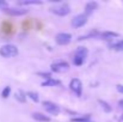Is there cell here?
<instances>
[{
	"mask_svg": "<svg viewBox=\"0 0 123 122\" xmlns=\"http://www.w3.org/2000/svg\"><path fill=\"white\" fill-rule=\"evenodd\" d=\"M18 48L14 44H4L0 48V55L2 58H14L18 55Z\"/></svg>",
	"mask_w": 123,
	"mask_h": 122,
	"instance_id": "6da1fadb",
	"label": "cell"
},
{
	"mask_svg": "<svg viewBox=\"0 0 123 122\" xmlns=\"http://www.w3.org/2000/svg\"><path fill=\"white\" fill-rule=\"evenodd\" d=\"M50 11H51L54 14H56V16L65 17V16H67V14L71 13V7H69L68 4H60V5H57V6H55V7H51Z\"/></svg>",
	"mask_w": 123,
	"mask_h": 122,
	"instance_id": "7a4b0ae2",
	"label": "cell"
},
{
	"mask_svg": "<svg viewBox=\"0 0 123 122\" xmlns=\"http://www.w3.org/2000/svg\"><path fill=\"white\" fill-rule=\"evenodd\" d=\"M50 70L55 73H65L69 70V65L66 61H56V62L51 64Z\"/></svg>",
	"mask_w": 123,
	"mask_h": 122,
	"instance_id": "3957f363",
	"label": "cell"
},
{
	"mask_svg": "<svg viewBox=\"0 0 123 122\" xmlns=\"http://www.w3.org/2000/svg\"><path fill=\"white\" fill-rule=\"evenodd\" d=\"M42 104H43V108L45 109L47 113H49L51 115H59L60 114L61 109H60V107L57 104H55V103H53L50 101H44Z\"/></svg>",
	"mask_w": 123,
	"mask_h": 122,
	"instance_id": "277c9868",
	"label": "cell"
},
{
	"mask_svg": "<svg viewBox=\"0 0 123 122\" xmlns=\"http://www.w3.org/2000/svg\"><path fill=\"white\" fill-rule=\"evenodd\" d=\"M4 11H5V13H7L8 16H12V17H20V16H24L28 13V10L23 8V7H6Z\"/></svg>",
	"mask_w": 123,
	"mask_h": 122,
	"instance_id": "5b68a950",
	"label": "cell"
},
{
	"mask_svg": "<svg viewBox=\"0 0 123 122\" xmlns=\"http://www.w3.org/2000/svg\"><path fill=\"white\" fill-rule=\"evenodd\" d=\"M86 23H87V16H86L85 13L77 14V16L72 19V26L75 28V29H79V28L84 26Z\"/></svg>",
	"mask_w": 123,
	"mask_h": 122,
	"instance_id": "8992f818",
	"label": "cell"
},
{
	"mask_svg": "<svg viewBox=\"0 0 123 122\" xmlns=\"http://www.w3.org/2000/svg\"><path fill=\"white\" fill-rule=\"evenodd\" d=\"M69 87H71V90L78 96V97H80L82 93V83L80 79H78V78H74V79H72L71 83H69Z\"/></svg>",
	"mask_w": 123,
	"mask_h": 122,
	"instance_id": "52a82bcc",
	"label": "cell"
},
{
	"mask_svg": "<svg viewBox=\"0 0 123 122\" xmlns=\"http://www.w3.org/2000/svg\"><path fill=\"white\" fill-rule=\"evenodd\" d=\"M55 41H56V43L60 44V45H67V44H69L71 41H72V35H71V34H67V32H60V34L56 35Z\"/></svg>",
	"mask_w": 123,
	"mask_h": 122,
	"instance_id": "ba28073f",
	"label": "cell"
},
{
	"mask_svg": "<svg viewBox=\"0 0 123 122\" xmlns=\"http://www.w3.org/2000/svg\"><path fill=\"white\" fill-rule=\"evenodd\" d=\"M88 55V50L86 47H79L77 50H75V54H74V58H78V59H81L85 61V59L87 58Z\"/></svg>",
	"mask_w": 123,
	"mask_h": 122,
	"instance_id": "9c48e42d",
	"label": "cell"
},
{
	"mask_svg": "<svg viewBox=\"0 0 123 122\" xmlns=\"http://www.w3.org/2000/svg\"><path fill=\"white\" fill-rule=\"evenodd\" d=\"M97 7H98V2H96V1H90V2H87L86 6H85V14L88 17L90 14L93 13L94 10H97Z\"/></svg>",
	"mask_w": 123,
	"mask_h": 122,
	"instance_id": "30bf717a",
	"label": "cell"
},
{
	"mask_svg": "<svg viewBox=\"0 0 123 122\" xmlns=\"http://www.w3.org/2000/svg\"><path fill=\"white\" fill-rule=\"evenodd\" d=\"M32 119L38 122H50V120H51L49 116H47V115H44L42 113H34L32 114Z\"/></svg>",
	"mask_w": 123,
	"mask_h": 122,
	"instance_id": "8fae6325",
	"label": "cell"
},
{
	"mask_svg": "<svg viewBox=\"0 0 123 122\" xmlns=\"http://www.w3.org/2000/svg\"><path fill=\"white\" fill-rule=\"evenodd\" d=\"M59 85H61V81L57 80V79H53V78H50V79H47L45 81H43L42 83V86H47V87H53V86H59Z\"/></svg>",
	"mask_w": 123,
	"mask_h": 122,
	"instance_id": "7c38bea8",
	"label": "cell"
},
{
	"mask_svg": "<svg viewBox=\"0 0 123 122\" xmlns=\"http://www.w3.org/2000/svg\"><path fill=\"white\" fill-rule=\"evenodd\" d=\"M118 36L120 35L117 32H114V31H105V32L102 34V39L103 40H106V41H111V40H114V39H116V37H118Z\"/></svg>",
	"mask_w": 123,
	"mask_h": 122,
	"instance_id": "4fadbf2b",
	"label": "cell"
},
{
	"mask_svg": "<svg viewBox=\"0 0 123 122\" xmlns=\"http://www.w3.org/2000/svg\"><path fill=\"white\" fill-rule=\"evenodd\" d=\"M14 97H16V99H17L18 102H20V103H25V102H26V93H25L24 91H22V90H18V91L16 92Z\"/></svg>",
	"mask_w": 123,
	"mask_h": 122,
	"instance_id": "5bb4252c",
	"label": "cell"
},
{
	"mask_svg": "<svg viewBox=\"0 0 123 122\" xmlns=\"http://www.w3.org/2000/svg\"><path fill=\"white\" fill-rule=\"evenodd\" d=\"M109 47L114 50H123V40H120L117 42H114V43H110Z\"/></svg>",
	"mask_w": 123,
	"mask_h": 122,
	"instance_id": "9a60e30c",
	"label": "cell"
},
{
	"mask_svg": "<svg viewBox=\"0 0 123 122\" xmlns=\"http://www.w3.org/2000/svg\"><path fill=\"white\" fill-rule=\"evenodd\" d=\"M98 103L100 104V107L103 108V110L105 111V113H110L111 110H112V108L109 105V103H106L105 101H103V99H98Z\"/></svg>",
	"mask_w": 123,
	"mask_h": 122,
	"instance_id": "2e32d148",
	"label": "cell"
},
{
	"mask_svg": "<svg viewBox=\"0 0 123 122\" xmlns=\"http://www.w3.org/2000/svg\"><path fill=\"white\" fill-rule=\"evenodd\" d=\"M26 97H29L32 102H35V103H38L40 102V97H38V95L36 93V92H32V91H29V92H26Z\"/></svg>",
	"mask_w": 123,
	"mask_h": 122,
	"instance_id": "e0dca14e",
	"label": "cell"
},
{
	"mask_svg": "<svg viewBox=\"0 0 123 122\" xmlns=\"http://www.w3.org/2000/svg\"><path fill=\"white\" fill-rule=\"evenodd\" d=\"M18 4L19 5H23V6H28V5H41L42 1H38V0H26V1H19Z\"/></svg>",
	"mask_w": 123,
	"mask_h": 122,
	"instance_id": "ac0fdd59",
	"label": "cell"
},
{
	"mask_svg": "<svg viewBox=\"0 0 123 122\" xmlns=\"http://www.w3.org/2000/svg\"><path fill=\"white\" fill-rule=\"evenodd\" d=\"M90 115H84V116H79V117H73L71 119V122H86L90 121Z\"/></svg>",
	"mask_w": 123,
	"mask_h": 122,
	"instance_id": "d6986e66",
	"label": "cell"
},
{
	"mask_svg": "<svg viewBox=\"0 0 123 122\" xmlns=\"http://www.w3.org/2000/svg\"><path fill=\"white\" fill-rule=\"evenodd\" d=\"M10 93H11V86H5L2 92H1V97L2 98H7L10 96Z\"/></svg>",
	"mask_w": 123,
	"mask_h": 122,
	"instance_id": "ffe728a7",
	"label": "cell"
},
{
	"mask_svg": "<svg viewBox=\"0 0 123 122\" xmlns=\"http://www.w3.org/2000/svg\"><path fill=\"white\" fill-rule=\"evenodd\" d=\"M37 74L41 76L42 78H45V80H47V79H50V73H47V72H38Z\"/></svg>",
	"mask_w": 123,
	"mask_h": 122,
	"instance_id": "44dd1931",
	"label": "cell"
},
{
	"mask_svg": "<svg viewBox=\"0 0 123 122\" xmlns=\"http://www.w3.org/2000/svg\"><path fill=\"white\" fill-rule=\"evenodd\" d=\"M6 7H7V2L4 1V0H0V11L1 10H5Z\"/></svg>",
	"mask_w": 123,
	"mask_h": 122,
	"instance_id": "7402d4cb",
	"label": "cell"
},
{
	"mask_svg": "<svg viewBox=\"0 0 123 122\" xmlns=\"http://www.w3.org/2000/svg\"><path fill=\"white\" fill-rule=\"evenodd\" d=\"M116 89H117V91H118L120 93L123 95V85L122 84H117V85H116Z\"/></svg>",
	"mask_w": 123,
	"mask_h": 122,
	"instance_id": "603a6c76",
	"label": "cell"
},
{
	"mask_svg": "<svg viewBox=\"0 0 123 122\" xmlns=\"http://www.w3.org/2000/svg\"><path fill=\"white\" fill-rule=\"evenodd\" d=\"M118 104H120V107H121V108L123 109V99H121V101L118 102Z\"/></svg>",
	"mask_w": 123,
	"mask_h": 122,
	"instance_id": "cb8c5ba5",
	"label": "cell"
},
{
	"mask_svg": "<svg viewBox=\"0 0 123 122\" xmlns=\"http://www.w3.org/2000/svg\"><path fill=\"white\" fill-rule=\"evenodd\" d=\"M86 122H92V121H91V120H90V121H86Z\"/></svg>",
	"mask_w": 123,
	"mask_h": 122,
	"instance_id": "d4e9b609",
	"label": "cell"
},
{
	"mask_svg": "<svg viewBox=\"0 0 123 122\" xmlns=\"http://www.w3.org/2000/svg\"><path fill=\"white\" fill-rule=\"evenodd\" d=\"M122 120H123V116H122Z\"/></svg>",
	"mask_w": 123,
	"mask_h": 122,
	"instance_id": "484cf974",
	"label": "cell"
}]
</instances>
